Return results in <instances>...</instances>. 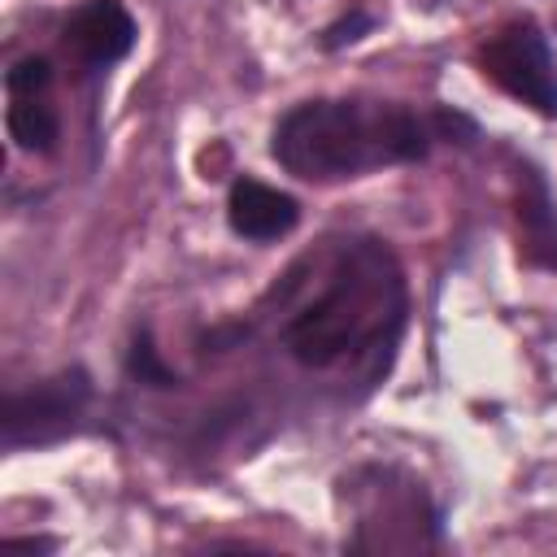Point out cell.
Returning a JSON list of instances; mask_svg holds the SVG:
<instances>
[{"label":"cell","instance_id":"1","mask_svg":"<svg viewBox=\"0 0 557 557\" xmlns=\"http://www.w3.org/2000/svg\"><path fill=\"white\" fill-rule=\"evenodd\" d=\"M405 326V278L379 239H344L309 296H300L278 339L305 370L352 366L366 379L387 370Z\"/></svg>","mask_w":557,"mask_h":557},{"label":"cell","instance_id":"2","mask_svg":"<svg viewBox=\"0 0 557 557\" xmlns=\"http://www.w3.org/2000/svg\"><path fill=\"white\" fill-rule=\"evenodd\" d=\"M435 122L392 100L318 96L292 104L270 131V157L305 183H344L431 152Z\"/></svg>","mask_w":557,"mask_h":557},{"label":"cell","instance_id":"3","mask_svg":"<svg viewBox=\"0 0 557 557\" xmlns=\"http://www.w3.org/2000/svg\"><path fill=\"white\" fill-rule=\"evenodd\" d=\"M474 65L518 104L557 117V57L535 17H513L474 48Z\"/></svg>","mask_w":557,"mask_h":557},{"label":"cell","instance_id":"4","mask_svg":"<svg viewBox=\"0 0 557 557\" xmlns=\"http://www.w3.org/2000/svg\"><path fill=\"white\" fill-rule=\"evenodd\" d=\"M91 405V379L87 370H61L26 392H9L4 396V413H0V440L9 453L30 448V444H52L61 435H70L78 426V418Z\"/></svg>","mask_w":557,"mask_h":557},{"label":"cell","instance_id":"5","mask_svg":"<svg viewBox=\"0 0 557 557\" xmlns=\"http://www.w3.org/2000/svg\"><path fill=\"white\" fill-rule=\"evenodd\" d=\"M135 35H139L135 17H131V9L122 0H83L61 26L65 52L91 74H100V70L117 65L122 57H131Z\"/></svg>","mask_w":557,"mask_h":557},{"label":"cell","instance_id":"6","mask_svg":"<svg viewBox=\"0 0 557 557\" xmlns=\"http://www.w3.org/2000/svg\"><path fill=\"white\" fill-rule=\"evenodd\" d=\"M226 222L248 244H274L300 222V205L278 187H270L252 174H239L226 191Z\"/></svg>","mask_w":557,"mask_h":557},{"label":"cell","instance_id":"7","mask_svg":"<svg viewBox=\"0 0 557 557\" xmlns=\"http://www.w3.org/2000/svg\"><path fill=\"white\" fill-rule=\"evenodd\" d=\"M513 226H518V257L531 270L557 274V209L548 183L535 165H518L513 178Z\"/></svg>","mask_w":557,"mask_h":557},{"label":"cell","instance_id":"8","mask_svg":"<svg viewBox=\"0 0 557 557\" xmlns=\"http://www.w3.org/2000/svg\"><path fill=\"white\" fill-rule=\"evenodd\" d=\"M4 126H9V139H13L22 152H39V157L52 152L57 139H61V117H57V109L48 104V91L9 96Z\"/></svg>","mask_w":557,"mask_h":557},{"label":"cell","instance_id":"9","mask_svg":"<svg viewBox=\"0 0 557 557\" xmlns=\"http://www.w3.org/2000/svg\"><path fill=\"white\" fill-rule=\"evenodd\" d=\"M126 374L131 379H139V383H148V387H174L178 383V374L161 361V352L152 348V335L148 331H139L135 339H131V348H126Z\"/></svg>","mask_w":557,"mask_h":557},{"label":"cell","instance_id":"10","mask_svg":"<svg viewBox=\"0 0 557 557\" xmlns=\"http://www.w3.org/2000/svg\"><path fill=\"white\" fill-rule=\"evenodd\" d=\"M48 87H52L48 57H22L4 70V91L9 96H35V91H48Z\"/></svg>","mask_w":557,"mask_h":557},{"label":"cell","instance_id":"11","mask_svg":"<svg viewBox=\"0 0 557 557\" xmlns=\"http://www.w3.org/2000/svg\"><path fill=\"white\" fill-rule=\"evenodd\" d=\"M361 30H370V13H352V17H344V22H335V26H326V35H322V44H326V48H344V44H352V39H361Z\"/></svg>","mask_w":557,"mask_h":557},{"label":"cell","instance_id":"12","mask_svg":"<svg viewBox=\"0 0 557 557\" xmlns=\"http://www.w3.org/2000/svg\"><path fill=\"white\" fill-rule=\"evenodd\" d=\"M4 548H9V553H17V548H26V553H52V548H57V540H39V535H35V540H30V535H9V540H4Z\"/></svg>","mask_w":557,"mask_h":557}]
</instances>
